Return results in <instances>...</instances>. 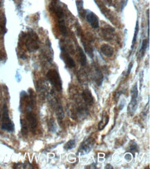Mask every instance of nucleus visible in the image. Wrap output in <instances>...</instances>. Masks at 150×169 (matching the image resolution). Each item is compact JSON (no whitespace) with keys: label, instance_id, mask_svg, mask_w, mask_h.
<instances>
[{"label":"nucleus","instance_id":"nucleus-1","mask_svg":"<svg viewBox=\"0 0 150 169\" xmlns=\"http://www.w3.org/2000/svg\"><path fill=\"white\" fill-rule=\"evenodd\" d=\"M47 78L52 86L58 92L63 90V81L59 73L56 69H51L47 73Z\"/></svg>","mask_w":150,"mask_h":169},{"label":"nucleus","instance_id":"nucleus-2","mask_svg":"<svg viewBox=\"0 0 150 169\" xmlns=\"http://www.w3.org/2000/svg\"><path fill=\"white\" fill-rule=\"evenodd\" d=\"M26 47L29 52H34L39 49V38L33 31L28 32L26 36Z\"/></svg>","mask_w":150,"mask_h":169},{"label":"nucleus","instance_id":"nucleus-3","mask_svg":"<svg viewBox=\"0 0 150 169\" xmlns=\"http://www.w3.org/2000/svg\"><path fill=\"white\" fill-rule=\"evenodd\" d=\"M1 129L9 133H12L15 130L14 124L9 117L8 110L6 104L3 105V106L2 116H1Z\"/></svg>","mask_w":150,"mask_h":169},{"label":"nucleus","instance_id":"nucleus-4","mask_svg":"<svg viewBox=\"0 0 150 169\" xmlns=\"http://www.w3.org/2000/svg\"><path fill=\"white\" fill-rule=\"evenodd\" d=\"M131 101L129 103V105L127 108V112L129 116H133L134 115L135 112L137 109V105H138V86L136 83L133 85L131 91Z\"/></svg>","mask_w":150,"mask_h":169},{"label":"nucleus","instance_id":"nucleus-5","mask_svg":"<svg viewBox=\"0 0 150 169\" xmlns=\"http://www.w3.org/2000/svg\"><path fill=\"white\" fill-rule=\"evenodd\" d=\"M95 144V140L92 137H89L82 141V143L80 144L78 149V153L81 155L88 154L89 152L92 150L93 147Z\"/></svg>","mask_w":150,"mask_h":169},{"label":"nucleus","instance_id":"nucleus-6","mask_svg":"<svg viewBox=\"0 0 150 169\" xmlns=\"http://www.w3.org/2000/svg\"><path fill=\"white\" fill-rule=\"evenodd\" d=\"M51 101H52V106L53 107L57 117H58V120L59 121L60 124H61L62 122H63L64 117H65V114H64L63 106L61 105L59 101L56 98H53Z\"/></svg>","mask_w":150,"mask_h":169},{"label":"nucleus","instance_id":"nucleus-7","mask_svg":"<svg viewBox=\"0 0 150 169\" xmlns=\"http://www.w3.org/2000/svg\"><path fill=\"white\" fill-rule=\"evenodd\" d=\"M26 119L27 121H28L29 124V126H30V129L31 130V132L33 134L35 133L36 129H37L38 126V119L35 114L33 112L32 110L27 111Z\"/></svg>","mask_w":150,"mask_h":169},{"label":"nucleus","instance_id":"nucleus-8","mask_svg":"<svg viewBox=\"0 0 150 169\" xmlns=\"http://www.w3.org/2000/svg\"><path fill=\"white\" fill-rule=\"evenodd\" d=\"M61 58L63 60V61L65 62L66 65L69 68H74L76 66L75 62L74 59L70 56V55L69 54V53L66 51L65 47H61Z\"/></svg>","mask_w":150,"mask_h":169},{"label":"nucleus","instance_id":"nucleus-9","mask_svg":"<svg viewBox=\"0 0 150 169\" xmlns=\"http://www.w3.org/2000/svg\"><path fill=\"white\" fill-rule=\"evenodd\" d=\"M86 17H87L88 22L90 24L93 28L96 29L99 27V20L96 14L93 12H88Z\"/></svg>","mask_w":150,"mask_h":169},{"label":"nucleus","instance_id":"nucleus-10","mask_svg":"<svg viewBox=\"0 0 150 169\" xmlns=\"http://www.w3.org/2000/svg\"><path fill=\"white\" fill-rule=\"evenodd\" d=\"M80 36L81 37V41L82 45H83L84 48H85V50L86 51V53L89 55L91 58H93L94 57V52H93V49L92 47H91L90 42L88 41L87 38H85V36H83L82 34H80Z\"/></svg>","mask_w":150,"mask_h":169},{"label":"nucleus","instance_id":"nucleus-11","mask_svg":"<svg viewBox=\"0 0 150 169\" xmlns=\"http://www.w3.org/2000/svg\"><path fill=\"white\" fill-rule=\"evenodd\" d=\"M82 97L85 102L89 105H92L94 103V98L91 92L88 89L84 90L82 93Z\"/></svg>","mask_w":150,"mask_h":169},{"label":"nucleus","instance_id":"nucleus-12","mask_svg":"<svg viewBox=\"0 0 150 169\" xmlns=\"http://www.w3.org/2000/svg\"><path fill=\"white\" fill-rule=\"evenodd\" d=\"M101 52L107 57H111L113 54V48L111 46L107 45V44H104L100 47Z\"/></svg>","mask_w":150,"mask_h":169},{"label":"nucleus","instance_id":"nucleus-13","mask_svg":"<svg viewBox=\"0 0 150 169\" xmlns=\"http://www.w3.org/2000/svg\"><path fill=\"white\" fill-rule=\"evenodd\" d=\"M94 79L96 80V84L98 85V86H100L102 83V81H103V74H102L101 70L98 68L96 67L95 68V71H94Z\"/></svg>","mask_w":150,"mask_h":169},{"label":"nucleus","instance_id":"nucleus-14","mask_svg":"<svg viewBox=\"0 0 150 169\" xmlns=\"http://www.w3.org/2000/svg\"><path fill=\"white\" fill-rule=\"evenodd\" d=\"M58 26H59L60 31L62 34V35H63V36L67 37V35H68V32H67V26H66L65 18L58 20Z\"/></svg>","mask_w":150,"mask_h":169},{"label":"nucleus","instance_id":"nucleus-15","mask_svg":"<svg viewBox=\"0 0 150 169\" xmlns=\"http://www.w3.org/2000/svg\"><path fill=\"white\" fill-rule=\"evenodd\" d=\"M78 52H79L80 64H81L82 66H85L87 65V56H86L85 53L80 47H78Z\"/></svg>","mask_w":150,"mask_h":169},{"label":"nucleus","instance_id":"nucleus-16","mask_svg":"<svg viewBox=\"0 0 150 169\" xmlns=\"http://www.w3.org/2000/svg\"><path fill=\"white\" fill-rule=\"evenodd\" d=\"M109 120V117L108 115H105L102 117V120L100 121L99 124H98V130H102L105 128L106 126L108 124Z\"/></svg>","mask_w":150,"mask_h":169},{"label":"nucleus","instance_id":"nucleus-17","mask_svg":"<svg viewBox=\"0 0 150 169\" xmlns=\"http://www.w3.org/2000/svg\"><path fill=\"white\" fill-rule=\"evenodd\" d=\"M76 4H77V7H78V12H79L80 15L81 16V17H84V16L86 15V11L84 10V8H83V1H82V0L77 1Z\"/></svg>","mask_w":150,"mask_h":169},{"label":"nucleus","instance_id":"nucleus-18","mask_svg":"<svg viewBox=\"0 0 150 169\" xmlns=\"http://www.w3.org/2000/svg\"><path fill=\"white\" fill-rule=\"evenodd\" d=\"M21 126H22V134L24 136H26L28 133V124L24 119H21Z\"/></svg>","mask_w":150,"mask_h":169},{"label":"nucleus","instance_id":"nucleus-19","mask_svg":"<svg viewBox=\"0 0 150 169\" xmlns=\"http://www.w3.org/2000/svg\"><path fill=\"white\" fill-rule=\"evenodd\" d=\"M76 146V140L75 139H71V140L69 141L68 142L66 143L64 148L66 150H70L74 148Z\"/></svg>","mask_w":150,"mask_h":169},{"label":"nucleus","instance_id":"nucleus-20","mask_svg":"<svg viewBox=\"0 0 150 169\" xmlns=\"http://www.w3.org/2000/svg\"><path fill=\"white\" fill-rule=\"evenodd\" d=\"M139 31V23L138 21L137 20L136 21V27H135V31H134V35H133V40H132V46H131V48H133L134 47L135 43L136 42V39H137V36H138Z\"/></svg>","mask_w":150,"mask_h":169},{"label":"nucleus","instance_id":"nucleus-21","mask_svg":"<svg viewBox=\"0 0 150 169\" xmlns=\"http://www.w3.org/2000/svg\"><path fill=\"white\" fill-rule=\"evenodd\" d=\"M48 126H49V129L51 132H52V133L56 132V130H57V126L53 119H50V121H49Z\"/></svg>","mask_w":150,"mask_h":169},{"label":"nucleus","instance_id":"nucleus-22","mask_svg":"<svg viewBox=\"0 0 150 169\" xmlns=\"http://www.w3.org/2000/svg\"><path fill=\"white\" fill-rule=\"evenodd\" d=\"M147 46H148V40H144L143 41H142V46H141V52L142 55L144 54V52H145V51L147 50Z\"/></svg>","mask_w":150,"mask_h":169},{"label":"nucleus","instance_id":"nucleus-23","mask_svg":"<svg viewBox=\"0 0 150 169\" xmlns=\"http://www.w3.org/2000/svg\"><path fill=\"white\" fill-rule=\"evenodd\" d=\"M129 151L131 153L133 154V155H134L135 152L138 151V146H137V144L136 143H134L133 144H131L130 146V150H129Z\"/></svg>","mask_w":150,"mask_h":169},{"label":"nucleus","instance_id":"nucleus-24","mask_svg":"<svg viewBox=\"0 0 150 169\" xmlns=\"http://www.w3.org/2000/svg\"><path fill=\"white\" fill-rule=\"evenodd\" d=\"M104 1H105V3L107 6H111L112 5V0H104Z\"/></svg>","mask_w":150,"mask_h":169},{"label":"nucleus","instance_id":"nucleus-25","mask_svg":"<svg viewBox=\"0 0 150 169\" xmlns=\"http://www.w3.org/2000/svg\"><path fill=\"white\" fill-rule=\"evenodd\" d=\"M133 62H131V64H129V69H128V70H127V75H129V73H130V71H131V68H132V66H133Z\"/></svg>","mask_w":150,"mask_h":169},{"label":"nucleus","instance_id":"nucleus-26","mask_svg":"<svg viewBox=\"0 0 150 169\" xmlns=\"http://www.w3.org/2000/svg\"><path fill=\"white\" fill-rule=\"evenodd\" d=\"M1 109H0V119H1Z\"/></svg>","mask_w":150,"mask_h":169},{"label":"nucleus","instance_id":"nucleus-27","mask_svg":"<svg viewBox=\"0 0 150 169\" xmlns=\"http://www.w3.org/2000/svg\"><path fill=\"white\" fill-rule=\"evenodd\" d=\"M0 4H1V0H0Z\"/></svg>","mask_w":150,"mask_h":169}]
</instances>
